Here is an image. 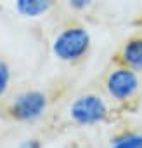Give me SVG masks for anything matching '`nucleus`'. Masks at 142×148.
Returning a JSON list of instances; mask_svg holds the SVG:
<instances>
[{"label": "nucleus", "instance_id": "1", "mask_svg": "<svg viewBox=\"0 0 142 148\" xmlns=\"http://www.w3.org/2000/svg\"><path fill=\"white\" fill-rule=\"evenodd\" d=\"M92 37L85 26H68L52 40V54L62 63L80 61L90 49Z\"/></svg>", "mask_w": 142, "mask_h": 148}, {"label": "nucleus", "instance_id": "2", "mask_svg": "<svg viewBox=\"0 0 142 148\" xmlns=\"http://www.w3.org/2000/svg\"><path fill=\"white\" fill-rule=\"evenodd\" d=\"M108 103L99 94H82L69 105V119L78 125H95L108 119Z\"/></svg>", "mask_w": 142, "mask_h": 148}, {"label": "nucleus", "instance_id": "3", "mask_svg": "<svg viewBox=\"0 0 142 148\" xmlns=\"http://www.w3.org/2000/svg\"><path fill=\"white\" fill-rule=\"evenodd\" d=\"M47 105H49V99L45 92L35 91V89L24 91L12 99L9 106V115L18 122H24V124L37 122L47 112Z\"/></svg>", "mask_w": 142, "mask_h": 148}, {"label": "nucleus", "instance_id": "4", "mask_svg": "<svg viewBox=\"0 0 142 148\" xmlns=\"http://www.w3.org/2000/svg\"><path fill=\"white\" fill-rule=\"evenodd\" d=\"M140 89V77L139 71L128 66H118L109 71L106 77V91L114 101H128L132 99Z\"/></svg>", "mask_w": 142, "mask_h": 148}, {"label": "nucleus", "instance_id": "5", "mask_svg": "<svg viewBox=\"0 0 142 148\" xmlns=\"http://www.w3.org/2000/svg\"><path fill=\"white\" fill-rule=\"evenodd\" d=\"M55 0H16L14 9L21 18L37 19L52 11Z\"/></svg>", "mask_w": 142, "mask_h": 148}, {"label": "nucleus", "instance_id": "6", "mask_svg": "<svg viewBox=\"0 0 142 148\" xmlns=\"http://www.w3.org/2000/svg\"><path fill=\"white\" fill-rule=\"evenodd\" d=\"M120 61L135 71H142V37H133L125 42L120 52Z\"/></svg>", "mask_w": 142, "mask_h": 148}, {"label": "nucleus", "instance_id": "7", "mask_svg": "<svg viewBox=\"0 0 142 148\" xmlns=\"http://www.w3.org/2000/svg\"><path fill=\"white\" fill-rule=\"evenodd\" d=\"M108 148H142V132H125L111 139Z\"/></svg>", "mask_w": 142, "mask_h": 148}, {"label": "nucleus", "instance_id": "8", "mask_svg": "<svg viewBox=\"0 0 142 148\" xmlns=\"http://www.w3.org/2000/svg\"><path fill=\"white\" fill-rule=\"evenodd\" d=\"M11 86V66L7 64V61L0 59V99H2Z\"/></svg>", "mask_w": 142, "mask_h": 148}, {"label": "nucleus", "instance_id": "9", "mask_svg": "<svg viewBox=\"0 0 142 148\" xmlns=\"http://www.w3.org/2000/svg\"><path fill=\"white\" fill-rule=\"evenodd\" d=\"M94 2H95V0H66L68 7H69V9H73V11H78V12L87 11L89 7L94 5Z\"/></svg>", "mask_w": 142, "mask_h": 148}, {"label": "nucleus", "instance_id": "10", "mask_svg": "<svg viewBox=\"0 0 142 148\" xmlns=\"http://www.w3.org/2000/svg\"><path fill=\"white\" fill-rule=\"evenodd\" d=\"M18 148H42V143L38 139H24Z\"/></svg>", "mask_w": 142, "mask_h": 148}]
</instances>
